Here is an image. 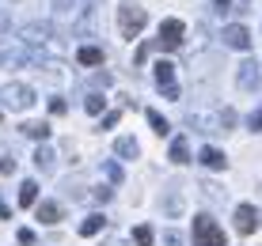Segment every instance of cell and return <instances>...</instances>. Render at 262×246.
<instances>
[{
    "label": "cell",
    "instance_id": "24",
    "mask_svg": "<svg viewBox=\"0 0 262 246\" xmlns=\"http://www.w3.org/2000/svg\"><path fill=\"white\" fill-rule=\"evenodd\" d=\"M213 12H216V15H224V12H232V0H213Z\"/></svg>",
    "mask_w": 262,
    "mask_h": 246
},
{
    "label": "cell",
    "instance_id": "6",
    "mask_svg": "<svg viewBox=\"0 0 262 246\" xmlns=\"http://www.w3.org/2000/svg\"><path fill=\"white\" fill-rule=\"evenodd\" d=\"M236 84H239L243 91H255V87L262 84V72H258L255 61H243V65H239V72H236Z\"/></svg>",
    "mask_w": 262,
    "mask_h": 246
},
{
    "label": "cell",
    "instance_id": "5",
    "mask_svg": "<svg viewBox=\"0 0 262 246\" xmlns=\"http://www.w3.org/2000/svg\"><path fill=\"white\" fill-rule=\"evenodd\" d=\"M156 84L164 91V99H175L179 103V84H175V65L171 61H156Z\"/></svg>",
    "mask_w": 262,
    "mask_h": 246
},
{
    "label": "cell",
    "instance_id": "8",
    "mask_svg": "<svg viewBox=\"0 0 262 246\" xmlns=\"http://www.w3.org/2000/svg\"><path fill=\"white\" fill-rule=\"evenodd\" d=\"M27 61H38V53H31L27 45H19V50H0V68L4 65H27Z\"/></svg>",
    "mask_w": 262,
    "mask_h": 246
},
{
    "label": "cell",
    "instance_id": "27",
    "mask_svg": "<svg viewBox=\"0 0 262 246\" xmlns=\"http://www.w3.org/2000/svg\"><path fill=\"white\" fill-rule=\"evenodd\" d=\"M53 8H57V15H65V12H72V0H53Z\"/></svg>",
    "mask_w": 262,
    "mask_h": 246
},
{
    "label": "cell",
    "instance_id": "26",
    "mask_svg": "<svg viewBox=\"0 0 262 246\" xmlns=\"http://www.w3.org/2000/svg\"><path fill=\"white\" fill-rule=\"evenodd\" d=\"M50 114H65V99H50Z\"/></svg>",
    "mask_w": 262,
    "mask_h": 246
},
{
    "label": "cell",
    "instance_id": "25",
    "mask_svg": "<svg viewBox=\"0 0 262 246\" xmlns=\"http://www.w3.org/2000/svg\"><path fill=\"white\" fill-rule=\"evenodd\" d=\"M251 129H255V133H262V106H258L255 114H251Z\"/></svg>",
    "mask_w": 262,
    "mask_h": 246
},
{
    "label": "cell",
    "instance_id": "29",
    "mask_svg": "<svg viewBox=\"0 0 262 246\" xmlns=\"http://www.w3.org/2000/svg\"><path fill=\"white\" fill-rule=\"evenodd\" d=\"M15 170V159H0V175H12Z\"/></svg>",
    "mask_w": 262,
    "mask_h": 246
},
{
    "label": "cell",
    "instance_id": "21",
    "mask_svg": "<svg viewBox=\"0 0 262 246\" xmlns=\"http://www.w3.org/2000/svg\"><path fill=\"white\" fill-rule=\"evenodd\" d=\"M103 106H106L103 95H88V99H84V110H88V114H103Z\"/></svg>",
    "mask_w": 262,
    "mask_h": 246
},
{
    "label": "cell",
    "instance_id": "22",
    "mask_svg": "<svg viewBox=\"0 0 262 246\" xmlns=\"http://www.w3.org/2000/svg\"><path fill=\"white\" fill-rule=\"evenodd\" d=\"M34 163H38L42 170H50V163H53V152H50V148H38V156H34Z\"/></svg>",
    "mask_w": 262,
    "mask_h": 246
},
{
    "label": "cell",
    "instance_id": "11",
    "mask_svg": "<svg viewBox=\"0 0 262 246\" xmlns=\"http://www.w3.org/2000/svg\"><path fill=\"white\" fill-rule=\"evenodd\" d=\"M38 220H42V224H57V220H61V205H57V201H42V205H38Z\"/></svg>",
    "mask_w": 262,
    "mask_h": 246
},
{
    "label": "cell",
    "instance_id": "12",
    "mask_svg": "<svg viewBox=\"0 0 262 246\" xmlns=\"http://www.w3.org/2000/svg\"><path fill=\"white\" fill-rule=\"evenodd\" d=\"M103 227H106V216H99V212H95V216H88V220L80 224V235L88 239V235H99Z\"/></svg>",
    "mask_w": 262,
    "mask_h": 246
},
{
    "label": "cell",
    "instance_id": "19",
    "mask_svg": "<svg viewBox=\"0 0 262 246\" xmlns=\"http://www.w3.org/2000/svg\"><path fill=\"white\" fill-rule=\"evenodd\" d=\"M171 163H179V167H183V163H190V148H186V140H175V144H171Z\"/></svg>",
    "mask_w": 262,
    "mask_h": 246
},
{
    "label": "cell",
    "instance_id": "14",
    "mask_svg": "<svg viewBox=\"0 0 262 246\" xmlns=\"http://www.w3.org/2000/svg\"><path fill=\"white\" fill-rule=\"evenodd\" d=\"M46 38H50V27H42V23H34V27H27V31H23V45L27 42L38 45V42H46Z\"/></svg>",
    "mask_w": 262,
    "mask_h": 246
},
{
    "label": "cell",
    "instance_id": "17",
    "mask_svg": "<svg viewBox=\"0 0 262 246\" xmlns=\"http://www.w3.org/2000/svg\"><path fill=\"white\" fill-rule=\"evenodd\" d=\"M80 65H103V50H95V45H84V50L76 53Z\"/></svg>",
    "mask_w": 262,
    "mask_h": 246
},
{
    "label": "cell",
    "instance_id": "13",
    "mask_svg": "<svg viewBox=\"0 0 262 246\" xmlns=\"http://www.w3.org/2000/svg\"><path fill=\"white\" fill-rule=\"evenodd\" d=\"M114 152H118L122 159H137V140H133V136H118V144H114Z\"/></svg>",
    "mask_w": 262,
    "mask_h": 246
},
{
    "label": "cell",
    "instance_id": "9",
    "mask_svg": "<svg viewBox=\"0 0 262 246\" xmlns=\"http://www.w3.org/2000/svg\"><path fill=\"white\" fill-rule=\"evenodd\" d=\"M224 45H232V50H247V45H251L247 27H224Z\"/></svg>",
    "mask_w": 262,
    "mask_h": 246
},
{
    "label": "cell",
    "instance_id": "1",
    "mask_svg": "<svg viewBox=\"0 0 262 246\" xmlns=\"http://www.w3.org/2000/svg\"><path fill=\"white\" fill-rule=\"evenodd\" d=\"M144 23H148V12L137 4H125L118 8V31H122V38H137V34L144 31Z\"/></svg>",
    "mask_w": 262,
    "mask_h": 246
},
{
    "label": "cell",
    "instance_id": "2",
    "mask_svg": "<svg viewBox=\"0 0 262 246\" xmlns=\"http://www.w3.org/2000/svg\"><path fill=\"white\" fill-rule=\"evenodd\" d=\"M31 103H34V91L27 84H4L0 87V106L4 110H27Z\"/></svg>",
    "mask_w": 262,
    "mask_h": 246
},
{
    "label": "cell",
    "instance_id": "16",
    "mask_svg": "<svg viewBox=\"0 0 262 246\" xmlns=\"http://www.w3.org/2000/svg\"><path fill=\"white\" fill-rule=\"evenodd\" d=\"M19 205L23 208L38 205V186H34V182H23V186H19Z\"/></svg>",
    "mask_w": 262,
    "mask_h": 246
},
{
    "label": "cell",
    "instance_id": "15",
    "mask_svg": "<svg viewBox=\"0 0 262 246\" xmlns=\"http://www.w3.org/2000/svg\"><path fill=\"white\" fill-rule=\"evenodd\" d=\"M19 129H23L27 136H34V140H46V136H50V125H46V121H23Z\"/></svg>",
    "mask_w": 262,
    "mask_h": 246
},
{
    "label": "cell",
    "instance_id": "23",
    "mask_svg": "<svg viewBox=\"0 0 262 246\" xmlns=\"http://www.w3.org/2000/svg\"><path fill=\"white\" fill-rule=\"evenodd\" d=\"M118 110H111V114H103V129H114V125H118Z\"/></svg>",
    "mask_w": 262,
    "mask_h": 246
},
{
    "label": "cell",
    "instance_id": "18",
    "mask_svg": "<svg viewBox=\"0 0 262 246\" xmlns=\"http://www.w3.org/2000/svg\"><path fill=\"white\" fill-rule=\"evenodd\" d=\"M133 242H137V246H152V242H156V231H152L148 224L133 227Z\"/></svg>",
    "mask_w": 262,
    "mask_h": 246
},
{
    "label": "cell",
    "instance_id": "10",
    "mask_svg": "<svg viewBox=\"0 0 262 246\" xmlns=\"http://www.w3.org/2000/svg\"><path fill=\"white\" fill-rule=\"evenodd\" d=\"M198 159H202V167H209V170H224V167H228L224 152H221V148H209V144L202 148V156H198Z\"/></svg>",
    "mask_w": 262,
    "mask_h": 246
},
{
    "label": "cell",
    "instance_id": "3",
    "mask_svg": "<svg viewBox=\"0 0 262 246\" xmlns=\"http://www.w3.org/2000/svg\"><path fill=\"white\" fill-rule=\"evenodd\" d=\"M194 242L198 246H224V231L209 220V216H198L194 220Z\"/></svg>",
    "mask_w": 262,
    "mask_h": 246
},
{
    "label": "cell",
    "instance_id": "7",
    "mask_svg": "<svg viewBox=\"0 0 262 246\" xmlns=\"http://www.w3.org/2000/svg\"><path fill=\"white\" fill-rule=\"evenodd\" d=\"M255 227H258V212H255L251 205H239V208H236V231H239V235H251Z\"/></svg>",
    "mask_w": 262,
    "mask_h": 246
},
{
    "label": "cell",
    "instance_id": "20",
    "mask_svg": "<svg viewBox=\"0 0 262 246\" xmlns=\"http://www.w3.org/2000/svg\"><path fill=\"white\" fill-rule=\"evenodd\" d=\"M148 125H152V129H156L160 136H167V133H171V125H167V117H164V114H156V110H148Z\"/></svg>",
    "mask_w": 262,
    "mask_h": 246
},
{
    "label": "cell",
    "instance_id": "4",
    "mask_svg": "<svg viewBox=\"0 0 262 246\" xmlns=\"http://www.w3.org/2000/svg\"><path fill=\"white\" fill-rule=\"evenodd\" d=\"M183 34H186L183 19H164L160 23V50H179V45H183Z\"/></svg>",
    "mask_w": 262,
    "mask_h": 246
},
{
    "label": "cell",
    "instance_id": "28",
    "mask_svg": "<svg viewBox=\"0 0 262 246\" xmlns=\"http://www.w3.org/2000/svg\"><path fill=\"white\" fill-rule=\"evenodd\" d=\"M19 242H23V246H34V231H27V227H23V231H19Z\"/></svg>",
    "mask_w": 262,
    "mask_h": 246
}]
</instances>
